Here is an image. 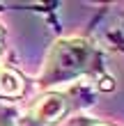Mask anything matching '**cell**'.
Here are the masks:
<instances>
[{"instance_id": "3957f363", "label": "cell", "mask_w": 124, "mask_h": 126, "mask_svg": "<svg viewBox=\"0 0 124 126\" xmlns=\"http://www.w3.org/2000/svg\"><path fill=\"white\" fill-rule=\"evenodd\" d=\"M30 83L32 78H28L18 69L12 55H7L0 62V101H9V106L16 101H23L30 92Z\"/></svg>"}, {"instance_id": "ba28073f", "label": "cell", "mask_w": 124, "mask_h": 126, "mask_svg": "<svg viewBox=\"0 0 124 126\" xmlns=\"http://www.w3.org/2000/svg\"><path fill=\"white\" fill-rule=\"evenodd\" d=\"M110 44H113V46L117 48V50H122V53H124V44H117V41H110Z\"/></svg>"}, {"instance_id": "5b68a950", "label": "cell", "mask_w": 124, "mask_h": 126, "mask_svg": "<svg viewBox=\"0 0 124 126\" xmlns=\"http://www.w3.org/2000/svg\"><path fill=\"white\" fill-rule=\"evenodd\" d=\"M0 126H18V110L9 103L0 106Z\"/></svg>"}, {"instance_id": "277c9868", "label": "cell", "mask_w": 124, "mask_h": 126, "mask_svg": "<svg viewBox=\"0 0 124 126\" xmlns=\"http://www.w3.org/2000/svg\"><path fill=\"white\" fill-rule=\"evenodd\" d=\"M67 126H120V124H113V122H106V119H97V117H90V115H76L74 119H69Z\"/></svg>"}, {"instance_id": "52a82bcc", "label": "cell", "mask_w": 124, "mask_h": 126, "mask_svg": "<svg viewBox=\"0 0 124 126\" xmlns=\"http://www.w3.org/2000/svg\"><path fill=\"white\" fill-rule=\"evenodd\" d=\"M108 41H117V44H124V16L120 21V25H117V30H108Z\"/></svg>"}, {"instance_id": "8992f818", "label": "cell", "mask_w": 124, "mask_h": 126, "mask_svg": "<svg viewBox=\"0 0 124 126\" xmlns=\"http://www.w3.org/2000/svg\"><path fill=\"white\" fill-rule=\"evenodd\" d=\"M7 55H9V46H7V28H5L2 21H0V62H2Z\"/></svg>"}, {"instance_id": "7a4b0ae2", "label": "cell", "mask_w": 124, "mask_h": 126, "mask_svg": "<svg viewBox=\"0 0 124 126\" xmlns=\"http://www.w3.org/2000/svg\"><path fill=\"white\" fill-rule=\"evenodd\" d=\"M97 96V87L90 83L37 92L18 112V126H67L69 119L92 108Z\"/></svg>"}, {"instance_id": "6da1fadb", "label": "cell", "mask_w": 124, "mask_h": 126, "mask_svg": "<svg viewBox=\"0 0 124 126\" xmlns=\"http://www.w3.org/2000/svg\"><path fill=\"white\" fill-rule=\"evenodd\" d=\"M90 83L97 92H113L115 78L106 66L104 46L90 34H64L48 46L41 69L32 78L37 92Z\"/></svg>"}]
</instances>
